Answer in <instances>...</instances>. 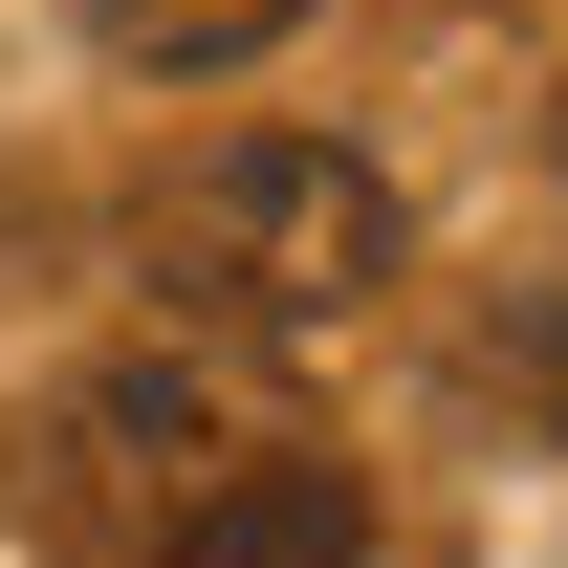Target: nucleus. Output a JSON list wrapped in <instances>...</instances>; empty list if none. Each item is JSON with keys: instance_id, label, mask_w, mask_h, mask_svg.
I'll list each match as a JSON object with an SVG mask.
<instances>
[{"instance_id": "1", "label": "nucleus", "mask_w": 568, "mask_h": 568, "mask_svg": "<svg viewBox=\"0 0 568 568\" xmlns=\"http://www.w3.org/2000/svg\"><path fill=\"white\" fill-rule=\"evenodd\" d=\"M394 263H416V219L328 132H219V153H175V197H153V284L219 306V328H328V306H372Z\"/></svg>"}, {"instance_id": "4", "label": "nucleus", "mask_w": 568, "mask_h": 568, "mask_svg": "<svg viewBox=\"0 0 568 568\" xmlns=\"http://www.w3.org/2000/svg\"><path fill=\"white\" fill-rule=\"evenodd\" d=\"M67 459H219V372H110L67 416Z\"/></svg>"}, {"instance_id": "5", "label": "nucleus", "mask_w": 568, "mask_h": 568, "mask_svg": "<svg viewBox=\"0 0 568 568\" xmlns=\"http://www.w3.org/2000/svg\"><path fill=\"white\" fill-rule=\"evenodd\" d=\"M547 175H568V110H547Z\"/></svg>"}, {"instance_id": "3", "label": "nucleus", "mask_w": 568, "mask_h": 568, "mask_svg": "<svg viewBox=\"0 0 568 568\" xmlns=\"http://www.w3.org/2000/svg\"><path fill=\"white\" fill-rule=\"evenodd\" d=\"M88 22H110V67H175V88H197V67H263L306 0H88Z\"/></svg>"}, {"instance_id": "2", "label": "nucleus", "mask_w": 568, "mask_h": 568, "mask_svg": "<svg viewBox=\"0 0 568 568\" xmlns=\"http://www.w3.org/2000/svg\"><path fill=\"white\" fill-rule=\"evenodd\" d=\"M153 568H372V481L328 459V437H241V459L175 481Z\"/></svg>"}]
</instances>
